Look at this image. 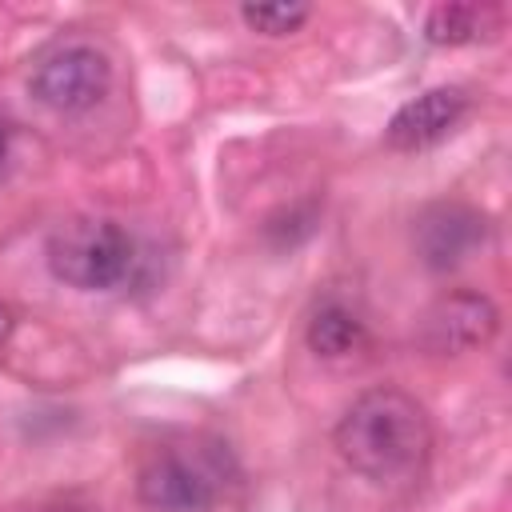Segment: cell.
<instances>
[{"instance_id": "obj_8", "label": "cell", "mask_w": 512, "mask_h": 512, "mask_svg": "<svg viewBox=\"0 0 512 512\" xmlns=\"http://www.w3.org/2000/svg\"><path fill=\"white\" fill-rule=\"evenodd\" d=\"M504 16L496 4H464V0H452V4H436L428 12V24H424V36L432 44H472V40H492L500 32Z\"/></svg>"}, {"instance_id": "obj_7", "label": "cell", "mask_w": 512, "mask_h": 512, "mask_svg": "<svg viewBox=\"0 0 512 512\" xmlns=\"http://www.w3.org/2000/svg\"><path fill=\"white\" fill-rule=\"evenodd\" d=\"M468 112L464 88H428L416 100H408L384 128V144L396 152H420L440 144Z\"/></svg>"}, {"instance_id": "obj_3", "label": "cell", "mask_w": 512, "mask_h": 512, "mask_svg": "<svg viewBox=\"0 0 512 512\" xmlns=\"http://www.w3.org/2000/svg\"><path fill=\"white\" fill-rule=\"evenodd\" d=\"M28 88L52 112H88L108 96L112 64L92 44H60L32 68Z\"/></svg>"}, {"instance_id": "obj_2", "label": "cell", "mask_w": 512, "mask_h": 512, "mask_svg": "<svg viewBox=\"0 0 512 512\" xmlns=\"http://www.w3.org/2000/svg\"><path fill=\"white\" fill-rule=\"evenodd\" d=\"M136 264L132 236L104 216H72L48 236V268L68 288H116Z\"/></svg>"}, {"instance_id": "obj_1", "label": "cell", "mask_w": 512, "mask_h": 512, "mask_svg": "<svg viewBox=\"0 0 512 512\" xmlns=\"http://www.w3.org/2000/svg\"><path fill=\"white\" fill-rule=\"evenodd\" d=\"M336 452L368 480H408L424 468L432 448V424L416 396L404 388H368L348 404L336 432Z\"/></svg>"}, {"instance_id": "obj_6", "label": "cell", "mask_w": 512, "mask_h": 512, "mask_svg": "<svg viewBox=\"0 0 512 512\" xmlns=\"http://www.w3.org/2000/svg\"><path fill=\"white\" fill-rule=\"evenodd\" d=\"M136 492L152 512H204L216 500V472L188 456L164 452L140 468Z\"/></svg>"}, {"instance_id": "obj_5", "label": "cell", "mask_w": 512, "mask_h": 512, "mask_svg": "<svg viewBox=\"0 0 512 512\" xmlns=\"http://www.w3.org/2000/svg\"><path fill=\"white\" fill-rule=\"evenodd\" d=\"M416 252L428 268L444 272V268H456L460 260H468L484 236H488V224L476 208L460 204V200H440V204H428L420 216H416Z\"/></svg>"}, {"instance_id": "obj_4", "label": "cell", "mask_w": 512, "mask_h": 512, "mask_svg": "<svg viewBox=\"0 0 512 512\" xmlns=\"http://www.w3.org/2000/svg\"><path fill=\"white\" fill-rule=\"evenodd\" d=\"M500 328V312L484 292H444L436 296L416 328V344L432 356H460L484 348Z\"/></svg>"}, {"instance_id": "obj_10", "label": "cell", "mask_w": 512, "mask_h": 512, "mask_svg": "<svg viewBox=\"0 0 512 512\" xmlns=\"http://www.w3.org/2000/svg\"><path fill=\"white\" fill-rule=\"evenodd\" d=\"M240 16H244V24H248L252 32L288 36V32H296V28L312 16V8H308V4H244Z\"/></svg>"}, {"instance_id": "obj_11", "label": "cell", "mask_w": 512, "mask_h": 512, "mask_svg": "<svg viewBox=\"0 0 512 512\" xmlns=\"http://www.w3.org/2000/svg\"><path fill=\"white\" fill-rule=\"evenodd\" d=\"M8 336H12V312H8L4 304H0V344H4Z\"/></svg>"}, {"instance_id": "obj_12", "label": "cell", "mask_w": 512, "mask_h": 512, "mask_svg": "<svg viewBox=\"0 0 512 512\" xmlns=\"http://www.w3.org/2000/svg\"><path fill=\"white\" fill-rule=\"evenodd\" d=\"M4 156H8V132L0 128V164H4Z\"/></svg>"}, {"instance_id": "obj_9", "label": "cell", "mask_w": 512, "mask_h": 512, "mask_svg": "<svg viewBox=\"0 0 512 512\" xmlns=\"http://www.w3.org/2000/svg\"><path fill=\"white\" fill-rule=\"evenodd\" d=\"M360 320L348 312V308H340V304H324L312 320H308V348L316 352V356H348L356 344H360Z\"/></svg>"}]
</instances>
